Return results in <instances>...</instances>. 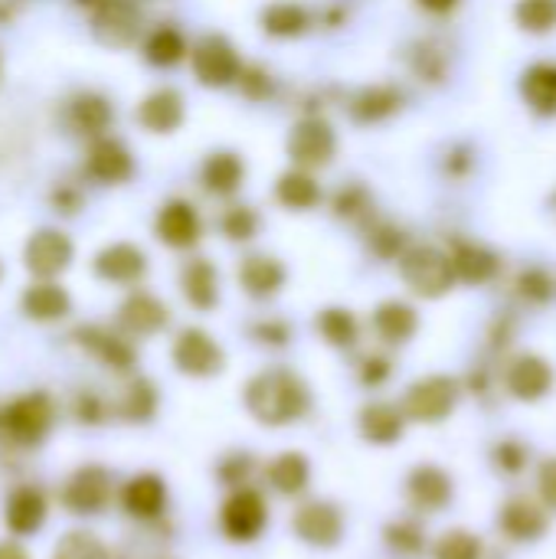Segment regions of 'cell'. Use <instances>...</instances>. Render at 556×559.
<instances>
[{
  "mask_svg": "<svg viewBox=\"0 0 556 559\" xmlns=\"http://www.w3.org/2000/svg\"><path fill=\"white\" fill-rule=\"evenodd\" d=\"M246 406L265 426H288L308 413V390L295 373L269 370L249 383Z\"/></svg>",
  "mask_w": 556,
  "mask_h": 559,
  "instance_id": "6da1fadb",
  "label": "cell"
},
{
  "mask_svg": "<svg viewBox=\"0 0 556 559\" xmlns=\"http://www.w3.org/2000/svg\"><path fill=\"white\" fill-rule=\"evenodd\" d=\"M3 423V432L23 445H33L39 442L49 426H52V400L46 393H26L20 396L16 403H10L0 416Z\"/></svg>",
  "mask_w": 556,
  "mask_h": 559,
  "instance_id": "7a4b0ae2",
  "label": "cell"
},
{
  "mask_svg": "<svg viewBox=\"0 0 556 559\" xmlns=\"http://www.w3.org/2000/svg\"><path fill=\"white\" fill-rule=\"evenodd\" d=\"M403 278L406 285L416 292V295H426V298H439L449 292L452 278H456V269H452V259L436 252V249H413L410 255H403Z\"/></svg>",
  "mask_w": 556,
  "mask_h": 559,
  "instance_id": "3957f363",
  "label": "cell"
},
{
  "mask_svg": "<svg viewBox=\"0 0 556 559\" xmlns=\"http://www.w3.org/2000/svg\"><path fill=\"white\" fill-rule=\"evenodd\" d=\"M456 400H459V390L449 377H429V380H419L416 386H410L403 406L419 423H439L456 409Z\"/></svg>",
  "mask_w": 556,
  "mask_h": 559,
  "instance_id": "277c9868",
  "label": "cell"
},
{
  "mask_svg": "<svg viewBox=\"0 0 556 559\" xmlns=\"http://www.w3.org/2000/svg\"><path fill=\"white\" fill-rule=\"evenodd\" d=\"M193 72L203 85H229L242 72V62L223 36H206L193 52Z\"/></svg>",
  "mask_w": 556,
  "mask_h": 559,
  "instance_id": "5b68a950",
  "label": "cell"
},
{
  "mask_svg": "<svg viewBox=\"0 0 556 559\" xmlns=\"http://www.w3.org/2000/svg\"><path fill=\"white\" fill-rule=\"evenodd\" d=\"M174 360L190 377H213L223 370V350L203 331H184L174 344Z\"/></svg>",
  "mask_w": 556,
  "mask_h": 559,
  "instance_id": "8992f818",
  "label": "cell"
},
{
  "mask_svg": "<svg viewBox=\"0 0 556 559\" xmlns=\"http://www.w3.org/2000/svg\"><path fill=\"white\" fill-rule=\"evenodd\" d=\"M26 269L39 278H52L59 275L69 262H72V242L56 233V229H39L29 242H26Z\"/></svg>",
  "mask_w": 556,
  "mask_h": 559,
  "instance_id": "52a82bcc",
  "label": "cell"
},
{
  "mask_svg": "<svg viewBox=\"0 0 556 559\" xmlns=\"http://www.w3.org/2000/svg\"><path fill=\"white\" fill-rule=\"evenodd\" d=\"M265 524H269V511L256 491H239L223 508V531L233 540H256Z\"/></svg>",
  "mask_w": 556,
  "mask_h": 559,
  "instance_id": "ba28073f",
  "label": "cell"
},
{
  "mask_svg": "<svg viewBox=\"0 0 556 559\" xmlns=\"http://www.w3.org/2000/svg\"><path fill=\"white\" fill-rule=\"evenodd\" d=\"M288 154L301 164V167H321L331 160L334 154V131L311 118V121H301L295 124V131L288 134Z\"/></svg>",
  "mask_w": 556,
  "mask_h": 559,
  "instance_id": "9c48e42d",
  "label": "cell"
},
{
  "mask_svg": "<svg viewBox=\"0 0 556 559\" xmlns=\"http://www.w3.org/2000/svg\"><path fill=\"white\" fill-rule=\"evenodd\" d=\"M108 495H111V485H108L105 468L85 465V468H79V472L69 478L62 498H66L69 511H75V514H95V511L105 508Z\"/></svg>",
  "mask_w": 556,
  "mask_h": 559,
  "instance_id": "30bf717a",
  "label": "cell"
},
{
  "mask_svg": "<svg viewBox=\"0 0 556 559\" xmlns=\"http://www.w3.org/2000/svg\"><path fill=\"white\" fill-rule=\"evenodd\" d=\"M138 33V13L125 0H102L95 10V36L108 46H128Z\"/></svg>",
  "mask_w": 556,
  "mask_h": 559,
  "instance_id": "8fae6325",
  "label": "cell"
},
{
  "mask_svg": "<svg viewBox=\"0 0 556 559\" xmlns=\"http://www.w3.org/2000/svg\"><path fill=\"white\" fill-rule=\"evenodd\" d=\"M295 531L301 540H308L315 547H334L341 540L344 521L331 504H305L295 514Z\"/></svg>",
  "mask_w": 556,
  "mask_h": 559,
  "instance_id": "7c38bea8",
  "label": "cell"
},
{
  "mask_svg": "<svg viewBox=\"0 0 556 559\" xmlns=\"http://www.w3.org/2000/svg\"><path fill=\"white\" fill-rule=\"evenodd\" d=\"M157 236L174 246V249H187L200 239V216L190 203H167L161 213H157Z\"/></svg>",
  "mask_w": 556,
  "mask_h": 559,
  "instance_id": "4fadbf2b",
  "label": "cell"
},
{
  "mask_svg": "<svg viewBox=\"0 0 556 559\" xmlns=\"http://www.w3.org/2000/svg\"><path fill=\"white\" fill-rule=\"evenodd\" d=\"M131 154L125 144L105 138V141H95L92 151H88V174L102 183H118V180H128L131 177Z\"/></svg>",
  "mask_w": 556,
  "mask_h": 559,
  "instance_id": "5bb4252c",
  "label": "cell"
},
{
  "mask_svg": "<svg viewBox=\"0 0 556 559\" xmlns=\"http://www.w3.org/2000/svg\"><path fill=\"white\" fill-rule=\"evenodd\" d=\"M551 383H554V370H551L541 357H531V354L521 357V360L508 370V386H511V393H514L518 400H528V403L547 396Z\"/></svg>",
  "mask_w": 556,
  "mask_h": 559,
  "instance_id": "9a60e30c",
  "label": "cell"
},
{
  "mask_svg": "<svg viewBox=\"0 0 556 559\" xmlns=\"http://www.w3.org/2000/svg\"><path fill=\"white\" fill-rule=\"evenodd\" d=\"M144 269H147V262H144L141 249H134L128 242H115L105 252H98V259H95V272L108 282H134L144 275Z\"/></svg>",
  "mask_w": 556,
  "mask_h": 559,
  "instance_id": "2e32d148",
  "label": "cell"
},
{
  "mask_svg": "<svg viewBox=\"0 0 556 559\" xmlns=\"http://www.w3.org/2000/svg\"><path fill=\"white\" fill-rule=\"evenodd\" d=\"M118 321H121V328L131 331V334H154V331H161V328L167 324V308H164L154 295L138 292V295H131V298L121 305Z\"/></svg>",
  "mask_w": 556,
  "mask_h": 559,
  "instance_id": "e0dca14e",
  "label": "cell"
},
{
  "mask_svg": "<svg viewBox=\"0 0 556 559\" xmlns=\"http://www.w3.org/2000/svg\"><path fill=\"white\" fill-rule=\"evenodd\" d=\"M138 118L144 128L157 131V134H167L174 131L180 121H184V98L170 88H161L154 95H147L138 108Z\"/></svg>",
  "mask_w": 556,
  "mask_h": 559,
  "instance_id": "ac0fdd59",
  "label": "cell"
},
{
  "mask_svg": "<svg viewBox=\"0 0 556 559\" xmlns=\"http://www.w3.org/2000/svg\"><path fill=\"white\" fill-rule=\"evenodd\" d=\"M410 498H413V504L419 511H439L452 498V481H449L446 472H439L433 465H423L410 478Z\"/></svg>",
  "mask_w": 556,
  "mask_h": 559,
  "instance_id": "d6986e66",
  "label": "cell"
},
{
  "mask_svg": "<svg viewBox=\"0 0 556 559\" xmlns=\"http://www.w3.org/2000/svg\"><path fill=\"white\" fill-rule=\"evenodd\" d=\"M46 521V498L36 488H20L7 501V524L13 534H36Z\"/></svg>",
  "mask_w": 556,
  "mask_h": 559,
  "instance_id": "ffe728a7",
  "label": "cell"
},
{
  "mask_svg": "<svg viewBox=\"0 0 556 559\" xmlns=\"http://www.w3.org/2000/svg\"><path fill=\"white\" fill-rule=\"evenodd\" d=\"M125 511L134 514V518H154L161 514L164 501H167V491H164V481L157 475H138L125 485Z\"/></svg>",
  "mask_w": 556,
  "mask_h": 559,
  "instance_id": "44dd1931",
  "label": "cell"
},
{
  "mask_svg": "<svg viewBox=\"0 0 556 559\" xmlns=\"http://www.w3.org/2000/svg\"><path fill=\"white\" fill-rule=\"evenodd\" d=\"M521 92L541 115H556V62H537L524 72Z\"/></svg>",
  "mask_w": 556,
  "mask_h": 559,
  "instance_id": "7402d4cb",
  "label": "cell"
},
{
  "mask_svg": "<svg viewBox=\"0 0 556 559\" xmlns=\"http://www.w3.org/2000/svg\"><path fill=\"white\" fill-rule=\"evenodd\" d=\"M239 282H242V288H246L249 295L265 298V295H275V292L282 288V282H285V269H282L275 259H269V255H252V259H246V262H242V269H239Z\"/></svg>",
  "mask_w": 556,
  "mask_h": 559,
  "instance_id": "603a6c76",
  "label": "cell"
},
{
  "mask_svg": "<svg viewBox=\"0 0 556 559\" xmlns=\"http://www.w3.org/2000/svg\"><path fill=\"white\" fill-rule=\"evenodd\" d=\"M501 527L514 540H537L547 531V514L531 501H511L501 511Z\"/></svg>",
  "mask_w": 556,
  "mask_h": 559,
  "instance_id": "cb8c5ba5",
  "label": "cell"
},
{
  "mask_svg": "<svg viewBox=\"0 0 556 559\" xmlns=\"http://www.w3.org/2000/svg\"><path fill=\"white\" fill-rule=\"evenodd\" d=\"M180 285H184L187 301H190L193 308H200V311L213 308V305H216V298H220V292H216V269H213L206 259L190 262V265L184 269Z\"/></svg>",
  "mask_w": 556,
  "mask_h": 559,
  "instance_id": "d4e9b609",
  "label": "cell"
},
{
  "mask_svg": "<svg viewBox=\"0 0 556 559\" xmlns=\"http://www.w3.org/2000/svg\"><path fill=\"white\" fill-rule=\"evenodd\" d=\"M23 311L36 321H56L69 311V295L59 285L39 282L23 295Z\"/></svg>",
  "mask_w": 556,
  "mask_h": 559,
  "instance_id": "484cf974",
  "label": "cell"
},
{
  "mask_svg": "<svg viewBox=\"0 0 556 559\" xmlns=\"http://www.w3.org/2000/svg\"><path fill=\"white\" fill-rule=\"evenodd\" d=\"M108 121H111V105L102 95H79L69 105V124L79 134H98L108 128Z\"/></svg>",
  "mask_w": 556,
  "mask_h": 559,
  "instance_id": "4316f807",
  "label": "cell"
},
{
  "mask_svg": "<svg viewBox=\"0 0 556 559\" xmlns=\"http://www.w3.org/2000/svg\"><path fill=\"white\" fill-rule=\"evenodd\" d=\"M360 429L370 442H397L403 436V416L387 403H374L360 413Z\"/></svg>",
  "mask_w": 556,
  "mask_h": 559,
  "instance_id": "83f0119b",
  "label": "cell"
},
{
  "mask_svg": "<svg viewBox=\"0 0 556 559\" xmlns=\"http://www.w3.org/2000/svg\"><path fill=\"white\" fill-rule=\"evenodd\" d=\"M242 160L236 154H210L203 164V183L213 193H233L242 183Z\"/></svg>",
  "mask_w": 556,
  "mask_h": 559,
  "instance_id": "f1b7e54d",
  "label": "cell"
},
{
  "mask_svg": "<svg viewBox=\"0 0 556 559\" xmlns=\"http://www.w3.org/2000/svg\"><path fill=\"white\" fill-rule=\"evenodd\" d=\"M449 259H452L456 275H462L465 282H485V278H492L495 269H498V259H495L488 249L472 246V242L456 246V252H452Z\"/></svg>",
  "mask_w": 556,
  "mask_h": 559,
  "instance_id": "f546056e",
  "label": "cell"
},
{
  "mask_svg": "<svg viewBox=\"0 0 556 559\" xmlns=\"http://www.w3.org/2000/svg\"><path fill=\"white\" fill-rule=\"evenodd\" d=\"M374 324L380 331V337H387L390 344H403L416 334V311L400 305V301H387L377 314Z\"/></svg>",
  "mask_w": 556,
  "mask_h": 559,
  "instance_id": "4dcf8cb0",
  "label": "cell"
},
{
  "mask_svg": "<svg viewBox=\"0 0 556 559\" xmlns=\"http://www.w3.org/2000/svg\"><path fill=\"white\" fill-rule=\"evenodd\" d=\"M308 475H311V468H308L305 455H298V452H285V455H279V459L269 465V481H272L282 495H298V491H305Z\"/></svg>",
  "mask_w": 556,
  "mask_h": 559,
  "instance_id": "1f68e13d",
  "label": "cell"
},
{
  "mask_svg": "<svg viewBox=\"0 0 556 559\" xmlns=\"http://www.w3.org/2000/svg\"><path fill=\"white\" fill-rule=\"evenodd\" d=\"M79 341H82L95 357H102V360L111 364V367H131V364H134V350H131L118 334L85 328V331H79Z\"/></svg>",
  "mask_w": 556,
  "mask_h": 559,
  "instance_id": "d6a6232c",
  "label": "cell"
},
{
  "mask_svg": "<svg viewBox=\"0 0 556 559\" xmlns=\"http://www.w3.org/2000/svg\"><path fill=\"white\" fill-rule=\"evenodd\" d=\"M184 52H187L184 36H180L174 26H161V29H154V33H151V39H147V46H144V56H147L154 66H174V62H180V59H184Z\"/></svg>",
  "mask_w": 556,
  "mask_h": 559,
  "instance_id": "836d02e7",
  "label": "cell"
},
{
  "mask_svg": "<svg viewBox=\"0 0 556 559\" xmlns=\"http://www.w3.org/2000/svg\"><path fill=\"white\" fill-rule=\"evenodd\" d=\"M279 200L292 210H308L321 200V190L308 174H285L279 180Z\"/></svg>",
  "mask_w": 556,
  "mask_h": 559,
  "instance_id": "e575fe53",
  "label": "cell"
},
{
  "mask_svg": "<svg viewBox=\"0 0 556 559\" xmlns=\"http://www.w3.org/2000/svg\"><path fill=\"white\" fill-rule=\"evenodd\" d=\"M262 23H265V29L275 33V36H292V33H301V29H305L308 16H305V10H301L298 3L282 0V3H272V7L262 13Z\"/></svg>",
  "mask_w": 556,
  "mask_h": 559,
  "instance_id": "d590c367",
  "label": "cell"
},
{
  "mask_svg": "<svg viewBox=\"0 0 556 559\" xmlns=\"http://www.w3.org/2000/svg\"><path fill=\"white\" fill-rule=\"evenodd\" d=\"M318 328H321V334H324L334 347H351V344L357 341V321H354L351 311L331 308V311L321 314Z\"/></svg>",
  "mask_w": 556,
  "mask_h": 559,
  "instance_id": "8d00e7d4",
  "label": "cell"
},
{
  "mask_svg": "<svg viewBox=\"0 0 556 559\" xmlns=\"http://www.w3.org/2000/svg\"><path fill=\"white\" fill-rule=\"evenodd\" d=\"M56 559H108V550L102 547V540H95L85 531H72L59 540Z\"/></svg>",
  "mask_w": 556,
  "mask_h": 559,
  "instance_id": "74e56055",
  "label": "cell"
},
{
  "mask_svg": "<svg viewBox=\"0 0 556 559\" xmlns=\"http://www.w3.org/2000/svg\"><path fill=\"white\" fill-rule=\"evenodd\" d=\"M518 23L531 33H547L556 26V0H521Z\"/></svg>",
  "mask_w": 556,
  "mask_h": 559,
  "instance_id": "f35d334b",
  "label": "cell"
},
{
  "mask_svg": "<svg viewBox=\"0 0 556 559\" xmlns=\"http://www.w3.org/2000/svg\"><path fill=\"white\" fill-rule=\"evenodd\" d=\"M393 105H397V95H393L390 88H367V92L357 98L354 115H357V118H364V121H377V118L390 115V111H393Z\"/></svg>",
  "mask_w": 556,
  "mask_h": 559,
  "instance_id": "ab89813d",
  "label": "cell"
},
{
  "mask_svg": "<svg viewBox=\"0 0 556 559\" xmlns=\"http://www.w3.org/2000/svg\"><path fill=\"white\" fill-rule=\"evenodd\" d=\"M482 557V544L465 534V531H452L439 540L436 547V559H478Z\"/></svg>",
  "mask_w": 556,
  "mask_h": 559,
  "instance_id": "60d3db41",
  "label": "cell"
},
{
  "mask_svg": "<svg viewBox=\"0 0 556 559\" xmlns=\"http://www.w3.org/2000/svg\"><path fill=\"white\" fill-rule=\"evenodd\" d=\"M121 413L128 419H147L154 413V386L144 383V380L131 383V390H128V396L121 403Z\"/></svg>",
  "mask_w": 556,
  "mask_h": 559,
  "instance_id": "b9f144b4",
  "label": "cell"
},
{
  "mask_svg": "<svg viewBox=\"0 0 556 559\" xmlns=\"http://www.w3.org/2000/svg\"><path fill=\"white\" fill-rule=\"evenodd\" d=\"M223 233H226L229 239H249V236L256 233V216H252V210H246V206L229 210L226 219H223Z\"/></svg>",
  "mask_w": 556,
  "mask_h": 559,
  "instance_id": "7bdbcfd3",
  "label": "cell"
},
{
  "mask_svg": "<svg viewBox=\"0 0 556 559\" xmlns=\"http://www.w3.org/2000/svg\"><path fill=\"white\" fill-rule=\"evenodd\" d=\"M524 459H528V452H524L518 442L498 445V465H501L505 472H521V468H524Z\"/></svg>",
  "mask_w": 556,
  "mask_h": 559,
  "instance_id": "ee69618b",
  "label": "cell"
},
{
  "mask_svg": "<svg viewBox=\"0 0 556 559\" xmlns=\"http://www.w3.org/2000/svg\"><path fill=\"white\" fill-rule=\"evenodd\" d=\"M390 540H393V547H400V550H419V547H423V534H419L416 527H410V524L390 527Z\"/></svg>",
  "mask_w": 556,
  "mask_h": 559,
  "instance_id": "f6af8a7d",
  "label": "cell"
},
{
  "mask_svg": "<svg viewBox=\"0 0 556 559\" xmlns=\"http://www.w3.org/2000/svg\"><path fill=\"white\" fill-rule=\"evenodd\" d=\"M390 377V360H383V357H370L367 364H364V383H383Z\"/></svg>",
  "mask_w": 556,
  "mask_h": 559,
  "instance_id": "bcb514c9",
  "label": "cell"
},
{
  "mask_svg": "<svg viewBox=\"0 0 556 559\" xmlns=\"http://www.w3.org/2000/svg\"><path fill=\"white\" fill-rule=\"evenodd\" d=\"M541 491H544L547 504L556 508V459H551V462L541 468Z\"/></svg>",
  "mask_w": 556,
  "mask_h": 559,
  "instance_id": "7dc6e473",
  "label": "cell"
},
{
  "mask_svg": "<svg viewBox=\"0 0 556 559\" xmlns=\"http://www.w3.org/2000/svg\"><path fill=\"white\" fill-rule=\"evenodd\" d=\"M524 295H531V298H547V295H551V282H547L541 272H531V275H524Z\"/></svg>",
  "mask_w": 556,
  "mask_h": 559,
  "instance_id": "c3c4849f",
  "label": "cell"
},
{
  "mask_svg": "<svg viewBox=\"0 0 556 559\" xmlns=\"http://www.w3.org/2000/svg\"><path fill=\"white\" fill-rule=\"evenodd\" d=\"M419 3H423L426 10H433V13H446V10H452L459 0H419Z\"/></svg>",
  "mask_w": 556,
  "mask_h": 559,
  "instance_id": "681fc988",
  "label": "cell"
},
{
  "mask_svg": "<svg viewBox=\"0 0 556 559\" xmlns=\"http://www.w3.org/2000/svg\"><path fill=\"white\" fill-rule=\"evenodd\" d=\"M0 559H26V554L16 544H0Z\"/></svg>",
  "mask_w": 556,
  "mask_h": 559,
  "instance_id": "f907efd6",
  "label": "cell"
},
{
  "mask_svg": "<svg viewBox=\"0 0 556 559\" xmlns=\"http://www.w3.org/2000/svg\"><path fill=\"white\" fill-rule=\"evenodd\" d=\"M554 210H556V197H554Z\"/></svg>",
  "mask_w": 556,
  "mask_h": 559,
  "instance_id": "816d5d0a",
  "label": "cell"
}]
</instances>
